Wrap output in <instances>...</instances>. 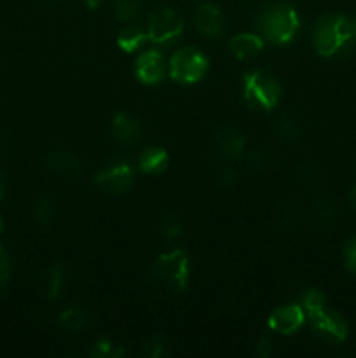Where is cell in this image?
Instances as JSON below:
<instances>
[{
	"mask_svg": "<svg viewBox=\"0 0 356 358\" xmlns=\"http://www.w3.org/2000/svg\"><path fill=\"white\" fill-rule=\"evenodd\" d=\"M335 220L334 203L320 201L316 203V213H314V222H318L320 229H328Z\"/></svg>",
	"mask_w": 356,
	"mask_h": 358,
	"instance_id": "21",
	"label": "cell"
},
{
	"mask_svg": "<svg viewBox=\"0 0 356 358\" xmlns=\"http://www.w3.org/2000/svg\"><path fill=\"white\" fill-rule=\"evenodd\" d=\"M208 70V59L199 49L184 48L173 55L170 62V73L177 83L194 84L202 79Z\"/></svg>",
	"mask_w": 356,
	"mask_h": 358,
	"instance_id": "5",
	"label": "cell"
},
{
	"mask_svg": "<svg viewBox=\"0 0 356 358\" xmlns=\"http://www.w3.org/2000/svg\"><path fill=\"white\" fill-rule=\"evenodd\" d=\"M91 355L96 358H117L121 355H124V350L115 348L114 343L108 341V339H100L98 343H94L93 350H91Z\"/></svg>",
	"mask_w": 356,
	"mask_h": 358,
	"instance_id": "22",
	"label": "cell"
},
{
	"mask_svg": "<svg viewBox=\"0 0 356 358\" xmlns=\"http://www.w3.org/2000/svg\"><path fill=\"white\" fill-rule=\"evenodd\" d=\"M145 41H147V34H143V31L136 27L124 28L117 37L119 48L126 52L138 51V49L145 44Z\"/></svg>",
	"mask_w": 356,
	"mask_h": 358,
	"instance_id": "18",
	"label": "cell"
},
{
	"mask_svg": "<svg viewBox=\"0 0 356 358\" xmlns=\"http://www.w3.org/2000/svg\"><path fill=\"white\" fill-rule=\"evenodd\" d=\"M355 23H356V21H355Z\"/></svg>",
	"mask_w": 356,
	"mask_h": 358,
	"instance_id": "35",
	"label": "cell"
},
{
	"mask_svg": "<svg viewBox=\"0 0 356 358\" xmlns=\"http://www.w3.org/2000/svg\"><path fill=\"white\" fill-rule=\"evenodd\" d=\"M344 261L348 271L356 275V238L348 241V245L344 247Z\"/></svg>",
	"mask_w": 356,
	"mask_h": 358,
	"instance_id": "28",
	"label": "cell"
},
{
	"mask_svg": "<svg viewBox=\"0 0 356 358\" xmlns=\"http://www.w3.org/2000/svg\"><path fill=\"white\" fill-rule=\"evenodd\" d=\"M327 303V297H325L323 292H320L318 289H307L306 292L302 294V304L306 308V311L318 310V308L325 306Z\"/></svg>",
	"mask_w": 356,
	"mask_h": 358,
	"instance_id": "24",
	"label": "cell"
},
{
	"mask_svg": "<svg viewBox=\"0 0 356 358\" xmlns=\"http://www.w3.org/2000/svg\"><path fill=\"white\" fill-rule=\"evenodd\" d=\"M150 273L161 285L184 290L188 285V257L184 250L168 252L152 262Z\"/></svg>",
	"mask_w": 356,
	"mask_h": 358,
	"instance_id": "4",
	"label": "cell"
},
{
	"mask_svg": "<svg viewBox=\"0 0 356 358\" xmlns=\"http://www.w3.org/2000/svg\"><path fill=\"white\" fill-rule=\"evenodd\" d=\"M299 14L290 3H272L262 9L255 20V27L262 37L272 44H286L299 30Z\"/></svg>",
	"mask_w": 356,
	"mask_h": 358,
	"instance_id": "2",
	"label": "cell"
},
{
	"mask_svg": "<svg viewBox=\"0 0 356 358\" xmlns=\"http://www.w3.org/2000/svg\"><path fill=\"white\" fill-rule=\"evenodd\" d=\"M257 352H258V355H262V357H271L272 353H274L272 339L271 338H262L260 341H258Z\"/></svg>",
	"mask_w": 356,
	"mask_h": 358,
	"instance_id": "30",
	"label": "cell"
},
{
	"mask_svg": "<svg viewBox=\"0 0 356 358\" xmlns=\"http://www.w3.org/2000/svg\"><path fill=\"white\" fill-rule=\"evenodd\" d=\"M304 310L299 304H285L276 308L269 317V327L278 334H293L304 325Z\"/></svg>",
	"mask_w": 356,
	"mask_h": 358,
	"instance_id": "8",
	"label": "cell"
},
{
	"mask_svg": "<svg viewBox=\"0 0 356 358\" xmlns=\"http://www.w3.org/2000/svg\"><path fill=\"white\" fill-rule=\"evenodd\" d=\"M243 93L251 107L271 110L281 96V86L271 73L264 72V70H255V72L244 76Z\"/></svg>",
	"mask_w": 356,
	"mask_h": 358,
	"instance_id": "3",
	"label": "cell"
},
{
	"mask_svg": "<svg viewBox=\"0 0 356 358\" xmlns=\"http://www.w3.org/2000/svg\"><path fill=\"white\" fill-rule=\"evenodd\" d=\"M84 3H86L89 9H96V7L101 3V0H84Z\"/></svg>",
	"mask_w": 356,
	"mask_h": 358,
	"instance_id": "32",
	"label": "cell"
},
{
	"mask_svg": "<svg viewBox=\"0 0 356 358\" xmlns=\"http://www.w3.org/2000/svg\"><path fill=\"white\" fill-rule=\"evenodd\" d=\"M65 283V266L63 262H56L51 266L47 273V296L49 299H56L61 292V287Z\"/></svg>",
	"mask_w": 356,
	"mask_h": 358,
	"instance_id": "19",
	"label": "cell"
},
{
	"mask_svg": "<svg viewBox=\"0 0 356 358\" xmlns=\"http://www.w3.org/2000/svg\"><path fill=\"white\" fill-rule=\"evenodd\" d=\"M34 215L40 224L51 222V220L54 219V205H52L51 199L38 198L37 203H35Z\"/></svg>",
	"mask_w": 356,
	"mask_h": 358,
	"instance_id": "23",
	"label": "cell"
},
{
	"mask_svg": "<svg viewBox=\"0 0 356 358\" xmlns=\"http://www.w3.org/2000/svg\"><path fill=\"white\" fill-rule=\"evenodd\" d=\"M184 31L181 17L173 9L161 7L156 9L149 17V27H147V38L156 44H170L177 41Z\"/></svg>",
	"mask_w": 356,
	"mask_h": 358,
	"instance_id": "6",
	"label": "cell"
},
{
	"mask_svg": "<svg viewBox=\"0 0 356 358\" xmlns=\"http://www.w3.org/2000/svg\"><path fill=\"white\" fill-rule=\"evenodd\" d=\"M194 24L201 34L208 37H220L227 27L223 14L213 3H202L195 9Z\"/></svg>",
	"mask_w": 356,
	"mask_h": 358,
	"instance_id": "11",
	"label": "cell"
},
{
	"mask_svg": "<svg viewBox=\"0 0 356 358\" xmlns=\"http://www.w3.org/2000/svg\"><path fill=\"white\" fill-rule=\"evenodd\" d=\"M112 135L117 142L124 143V145H131V143L138 142L140 135H142V128L140 122L129 114L119 112L112 121Z\"/></svg>",
	"mask_w": 356,
	"mask_h": 358,
	"instance_id": "13",
	"label": "cell"
},
{
	"mask_svg": "<svg viewBox=\"0 0 356 358\" xmlns=\"http://www.w3.org/2000/svg\"><path fill=\"white\" fill-rule=\"evenodd\" d=\"M215 143L218 152L227 159H236L244 150V138L232 126H220L215 133Z\"/></svg>",
	"mask_w": 356,
	"mask_h": 358,
	"instance_id": "12",
	"label": "cell"
},
{
	"mask_svg": "<svg viewBox=\"0 0 356 358\" xmlns=\"http://www.w3.org/2000/svg\"><path fill=\"white\" fill-rule=\"evenodd\" d=\"M356 41V23L341 14H330L316 21L313 28V44L318 55L330 58Z\"/></svg>",
	"mask_w": 356,
	"mask_h": 358,
	"instance_id": "1",
	"label": "cell"
},
{
	"mask_svg": "<svg viewBox=\"0 0 356 358\" xmlns=\"http://www.w3.org/2000/svg\"><path fill=\"white\" fill-rule=\"evenodd\" d=\"M279 136L285 140H295L299 136V124L295 119L292 117H283L281 122L278 124Z\"/></svg>",
	"mask_w": 356,
	"mask_h": 358,
	"instance_id": "25",
	"label": "cell"
},
{
	"mask_svg": "<svg viewBox=\"0 0 356 358\" xmlns=\"http://www.w3.org/2000/svg\"><path fill=\"white\" fill-rule=\"evenodd\" d=\"M161 226H163V234L166 238H170V240H175V238H178L181 234L180 220H178L177 217H173V215L163 217V222H161Z\"/></svg>",
	"mask_w": 356,
	"mask_h": 358,
	"instance_id": "27",
	"label": "cell"
},
{
	"mask_svg": "<svg viewBox=\"0 0 356 358\" xmlns=\"http://www.w3.org/2000/svg\"><path fill=\"white\" fill-rule=\"evenodd\" d=\"M3 192H6V177H3V173L0 171V199L3 198Z\"/></svg>",
	"mask_w": 356,
	"mask_h": 358,
	"instance_id": "31",
	"label": "cell"
},
{
	"mask_svg": "<svg viewBox=\"0 0 356 358\" xmlns=\"http://www.w3.org/2000/svg\"><path fill=\"white\" fill-rule=\"evenodd\" d=\"M229 45L230 52L236 58L246 59L262 51V48H264V38L255 34H239L230 41Z\"/></svg>",
	"mask_w": 356,
	"mask_h": 358,
	"instance_id": "14",
	"label": "cell"
},
{
	"mask_svg": "<svg viewBox=\"0 0 356 358\" xmlns=\"http://www.w3.org/2000/svg\"><path fill=\"white\" fill-rule=\"evenodd\" d=\"M138 166L143 173L157 175L166 170L168 166V154L164 149L159 147H149L142 152L138 161Z\"/></svg>",
	"mask_w": 356,
	"mask_h": 358,
	"instance_id": "16",
	"label": "cell"
},
{
	"mask_svg": "<svg viewBox=\"0 0 356 358\" xmlns=\"http://www.w3.org/2000/svg\"><path fill=\"white\" fill-rule=\"evenodd\" d=\"M351 203H353V206L356 208V185L351 189Z\"/></svg>",
	"mask_w": 356,
	"mask_h": 358,
	"instance_id": "33",
	"label": "cell"
},
{
	"mask_svg": "<svg viewBox=\"0 0 356 358\" xmlns=\"http://www.w3.org/2000/svg\"><path fill=\"white\" fill-rule=\"evenodd\" d=\"M138 79L143 84H157L166 76V59L159 51H143L135 63Z\"/></svg>",
	"mask_w": 356,
	"mask_h": 358,
	"instance_id": "9",
	"label": "cell"
},
{
	"mask_svg": "<svg viewBox=\"0 0 356 358\" xmlns=\"http://www.w3.org/2000/svg\"><path fill=\"white\" fill-rule=\"evenodd\" d=\"M142 353H143V357H147V358H159L164 353L163 338H159V336H154V338H150L149 341L143 345Z\"/></svg>",
	"mask_w": 356,
	"mask_h": 358,
	"instance_id": "26",
	"label": "cell"
},
{
	"mask_svg": "<svg viewBox=\"0 0 356 358\" xmlns=\"http://www.w3.org/2000/svg\"><path fill=\"white\" fill-rule=\"evenodd\" d=\"M140 9H142V0H114L115 16L121 21L135 20Z\"/></svg>",
	"mask_w": 356,
	"mask_h": 358,
	"instance_id": "20",
	"label": "cell"
},
{
	"mask_svg": "<svg viewBox=\"0 0 356 358\" xmlns=\"http://www.w3.org/2000/svg\"><path fill=\"white\" fill-rule=\"evenodd\" d=\"M9 278H10L9 259H7V254L3 252V248L0 247V292H2L3 287L7 285Z\"/></svg>",
	"mask_w": 356,
	"mask_h": 358,
	"instance_id": "29",
	"label": "cell"
},
{
	"mask_svg": "<svg viewBox=\"0 0 356 358\" xmlns=\"http://www.w3.org/2000/svg\"><path fill=\"white\" fill-rule=\"evenodd\" d=\"M58 324L63 331L70 332V334H73V332H80L86 329L87 324H89V313H87L84 308L72 306L59 315Z\"/></svg>",
	"mask_w": 356,
	"mask_h": 358,
	"instance_id": "17",
	"label": "cell"
},
{
	"mask_svg": "<svg viewBox=\"0 0 356 358\" xmlns=\"http://www.w3.org/2000/svg\"><path fill=\"white\" fill-rule=\"evenodd\" d=\"M2 227H3L2 226V219H0V233H2Z\"/></svg>",
	"mask_w": 356,
	"mask_h": 358,
	"instance_id": "34",
	"label": "cell"
},
{
	"mask_svg": "<svg viewBox=\"0 0 356 358\" xmlns=\"http://www.w3.org/2000/svg\"><path fill=\"white\" fill-rule=\"evenodd\" d=\"M133 178L135 173L131 164L117 163L101 170L96 175V184L108 192H124L133 184Z\"/></svg>",
	"mask_w": 356,
	"mask_h": 358,
	"instance_id": "10",
	"label": "cell"
},
{
	"mask_svg": "<svg viewBox=\"0 0 356 358\" xmlns=\"http://www.w3.org/2000/svg\"><path fill=\"white\" fill-rule=\"evenodd\" d=\"M307 315H309L311 324H313V331L320 338L327 339V341L342 343L348 336V324L337 313L327 310V306L307 311Z\"/></svg>",
	"mask_w": 356,
	"mask_h": 358,
	"instance_id": "7",
	"label": "cell"
},
{
	"mask_svg": "<svg viewBox=\"0 0 356 358\" xmlns=\"http://www.w3.org/2000/svg\"><path fill=\"white\" fill-rule=\"evenodd\" d=\"M47 168L61 177H77L82 171L79 159L68 152H52L47 157Z\"/></svg>",
	"mask_w": 356,
	"mask_h": 358,
	"instance_id": "15",
	"label": "cell"
}]
</instances>
